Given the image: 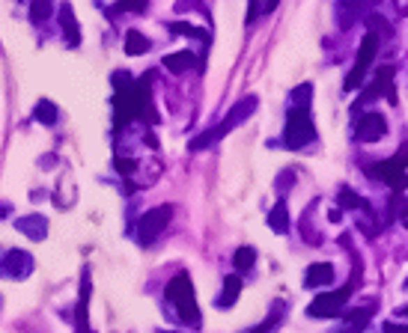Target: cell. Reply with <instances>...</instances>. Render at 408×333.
Instances as JSON below:
<instances>
[{"mask_svg":"<svg viewBox=\"0 0 408 333\" xmlns=\"http://www.w3.org/2000/svg\"><path fill=\"white\" fill-rule=\"evenodd\" d=\"M197 65V57L191 51H179V54H167L164 57V69L173 72V75H182V72H191Z\"/></svg>","mask_w":408,"mask_h":333,"instance_id":"18","label":"cell"},{"mask_svg":"<svg viewBox=\"0 0 408 333\" xmlns=\"http://www.w3.org/2000/svg\"><path fill=\"white\" fill-rule=\"evenodd\" d=\"M376 98H388L391 104L396 102V95H393V69H391V65H384V69H379V77H376V81H372V84L367 86V90L361 93V98H358L355 104H352V110H355V114H358V110H361L363 104L376 102Z\"/></svg>","mask_w":408,"mask_h":333,"instance_id":"9","label":"cell"},{"mask_svg":"<svg viewBox=\"0 0 408 333\" xmlns=\"http://www.w3.org/2000/svg\"><path fill=\"white\" fill-rule=\"evenodd\" d=\"M51 9H54L51 0H33V3H30V18L39 24V21H45L51 15Z\"/></svg>","mask_w":408,"mask_h":333,"instance_id":"24","label":"cell"},{"mask_svg":"<svg viewBox=\"0 0 408 333\" xmlns=\"http://www.w3.org/2000/svg\"><path fill=\"white\" fill-rule=\"evenodd\" d=\"M114 13H146V0H119L114 3Z\"/></svg>","mask_w":408,"mask_h":333,"instance_id":"26","label":"cell"},{"mask_svg":"<svg viewBox=\"0 0 408 333\" xmlns=\"http://www.w3.org/2000/svg\"><path fill=\"white\" fill-rule=\"evenodd\" d=\"M340 206H343V208H361V212H370V203H367V199H361L355 191H352V187H343V191H340Z\"/></svg>","mask_w":408,"mask_h":333,"instance_id":"22","label":"cell"},{"mask_svg":"<svg viewBox=\"0 0 408 333\" xmlns=\"http://www.w3.org/2000/svg\"><path fill=\"white\" fill-rule=\"evenodd\" d=\"M402 316H405V318H408V304H405V307H402Z\"/></svg>","mask_w":408,"mask_h":333,"instance_id":"33","label":"cell"},{"mask_svg":"<svg viewBox=\"0 0 408 333\" xmlns=\"http://www.w3.org/2000/svg\"><path fill=\"white\" fill-rule=\"evenodd\" d=\"M15 229H18V232H24V235L33 238V241H42V238H45V232H48V220L42 217V215L18 217V220H15Z\"/></svg>","mask_w":408,"mask_h":333,"instance_id":"15","label":"cell"},{"mask_svg":"<svg viewBox=\"0 0 408 333\" xmlns=\"http://www.w3.org/2000/svg\"><path fill=\"white\" fill-rule=\"evenodd\" d=\"M381 333H408V325H393V321H384Z\"/></svg>","mask_w":408,"mask_h":333,"instance_id":"28","label":"cell"},{"mask_svg":"<svg viewBox=\"0 0 408 333\" xmlns=\"http://www.w3.org/2000/svg\"><path fill=\"white\" fill-rule=\"evenodd\" d=\"M116 170L123 173V176H128L131 170H135V161H123V158H116Z\"/></svg>","mask_w":408,"mask_h":333,"instance_id":"29","label":"cell"},{"mask_svg":"<svg viewBox=\"0 0 408 333\" xmlns=\"http://www.w3.org/2000/svg\"><path fill=\"white\" fill-rule=\"evenodd\" d=\"M405 166H408V140L402 143V149L393 155L391 161H379V164H370L367 166V176L379 182H388L396 187V194L408 187V176H405Z\"/></svg>","mask_w":408,"mask_h":333,"instance_id":"6","label":"cell"},{"mask_svg":"<svg viewBox=\"0 0 408 333\" xmlns=\"http://www.w3.org/2000/svg\"><path fill=\"white\" fill-rule=\"evenodd\" d=\"M280 316H283V304H274V313H271L266 321H262L259 327H253L250 333H269V330H274V325L280 321Z\"/></svg>","mask_w":408,"mask_h":333,"instance_id":"25","label":"cell"},{"mask_svg":"<svg viewBox=\"0 0 408 333\" xmlns=\"http://www.w3.org/2000/svg\"><path fill=\"white\" fill-rule=\"evenodd\" d=\"M334 280V268H331L328 262H316L310 268L304 271V286L307 288H316V286H331Z\"/></svg>","mask_w":408,"mask_h":333,"instance_id":"16","label":"cell"},{"mask_svg":"<svg viewBox=\"0 0 408 333\" xmlns=\"http://www.w3.org/2000/svg\"><path fill=\"white\" fill-rule=\"evenodd\" d=\"M253 262H257V250H253V247H239V250H236L233 265H236L239 271H250Z\"/></svg>","mask_w":408,"mask_h":333,"instance_id":"23","label":"cell"},{"mask_svg":"<svg viewBox=\"0 0 408 333\" xmlns=\"http://www.w3.org/2000/svg\"><path fill=\"white\" fill-rule=\"evenodd\" d=\"M33 119L42 122V125H54V122L60 119V110L54 102H48V98H42V102L36 104V110H33Z\"/></svg>","mask_w":408,"mask_h":333,"instance_id":"20","label":"cell"},{"mask_svg":"<svg viewBox=\"0 0 408 333\" xmlns=\"http://www.w3.org/2000/svg\"><path fill=\"white\" fill-rule=\"evenodd\" d=\"M149 81H152L149 75L143 77V81H131V75L114 72V86H116V95H114L116 122H114V128L116 131H123L131 119H137L140 114L149 110Z\"/></svg>","mask_w":408,"mask_h":333,"instance_id":"1","label":"cell"},{"mask_svg":"<svg viewBox=\"0 0 408 333\" xmlns=\"http://www.w3.org/2000/svg\"><path fill=\"white\" fill-rule=\"evenodd\" d=\"M278 3H280V0H266V3H262V13H271V9H278Z\"/></svg>","mask_w":408,"mask_h":333,"instance_id":"30","label":"cell"},{"mask_svg":"<svg viewBox=\"0 0 408 333\" xmlns=\"http://www.w3.org/2000/svg\"><path fill=\"white\" fill-rule=\"evenodd\" d=\"M295 98H299V104L289 107V114H286V128H283L286 149H304L307 143L316 140V125L310 119V86L307 84L299 86Z\"/></svg>","mask_w":408,"mask_h":333,"instance_id":"2","label":"cell"},{"mask_svg":"<svg viewBox=\"0 0 408 333\" xmlns=\"http://www.w3.org/2000/svg\"><path fill=\"white\" fill-rule=\"evenodd\" d=\"M170 33H179V36H191V39H206V33L200 27H188V24H179V21H173L170 24Z\"/></svg>","mask_w":408,"mask_h":333,"instance_id":"27","label":"cell"},{"mask_svg":"<svg viewBox=\"0 0 408 333\" xmlns=\"http://www.w3.org/2000/svg\"><path fill=\"white\" fill-rule=\"evenodd\" d=\"M388 134V119L381 114H363L358 122H355V137L361 143H376Z\"/></svg>","mask_w":408,"mask_h":333,"instance_id":"11","label":"cell"},{"mask_svg":"<svg viewBox=\"0 0 408 333\" xmlns=\"http://www.w3.org/2000/svg\"><path fill=\"white\" fill-rule=\"evenodd\" d=\"M400 217H402V226H405V229H408V203H405V206H402V215H400Z\"/></svg>","mask_w":408,"mask_h":333,"instance_id":"31","label":"cell"},{"mask_svg":"<svg viewBox=\"0 0 408 333\" xmlns=\"http://www.w3.org/2000/svg\"><path fill=\"white\" fill-rule=\"evenodd\" d=\"M376 3H379V0H340V3H337L340 27H352L363 13H370Z\"/></svg>","mask_w":408,"mask_h":333,"instance_id":"12","label":"cell"},{"mask_svg":"<svg viewBox=\"0 0 408 333\" xmlns=\"http://www.w3.org/2000/svg\"><path fill=\"white\" fill-rule=\"evenodd\" d=\"M6 217V206H0V220H3Z\"/></svg>","mask_w":408,"mask_h":333,"instance_id":"32","label":"cell"},{"mask_svg":"<svg viewBox=\"0 0 408 333\" xmlns=\"http://www.w3.org/2000/svg\"><path fill=\"white\" fill-rule=\"evenodd\" d=\"M239 295H241V277H239V274H229L227 280H224V292L218 295L215 304H218L220 309H229V307L239 301Z\"/></svg>","mask_w":408,"mask_h":333,"instance_id":"17","label":"cell"},{"mask_svg":"<svg viewBox=\"0 0 408 333\" xmlns=\"http://www.w3.org/2000/svg\"><path fill=\"white\" fill-rule=\"evenodd\" d=\"M376 54H379V36H376V30H370L367 36H363L361 48H358V60H355V65H352V72L346 77V93H352L363 81V75H367L370 63L376 60Z\"/></svg>","mask_w":408,"mask_h":333,"instance_id":"7","label":"cell"},{"mask_svg":"<svg viewBox=\"0 0 408 333\" xmlns=\"http://www.w3.org/2000/svg\"><path fill=\"white\" fill-rule=\"evenodd\" d=\"M90 292H93V286H90V271L84 268V274H81V297H78V307H75V318H78V333H93L90 325H86V304H90Z\"/></svg>","mask_w":408,"mask_h":333,"instance_id":"13","label":"cell"},{"mask_svg":"<svg viewBox=\"0 0 408 333\" xmlns=\"http://www.w3.org/2000/svg\"><path fill=\"white\" fill-rule=\"evenodd\" d=\"M405 286H408V283H405Z\"/></svg>","mask_w":408,"mask_h":333,"instance_id":"34","label":"cell"},{"mask_svg":"<svg viewBox=\"0 0 408 333\" xmlns=\"http://www.w3.org/2000/svg\"><path fill=\"white\" fill-rule=\"evenodd\" d=\"M257 95H248V98H241V102H236L233 104V110L224 116V122H218L215 128H209V131H203V134H197L191 143H188V149L191 152H203V149H209V146H215V143L220 140V137H227L233 128H239L241 122H245L253 110H257Z\"/></svg>","mask_w":408,"mask_h":333,"instance_id":"3","label":"cell"},{"mask_svg":"<svg viewBox=\"0 0 408 333\" xmlns=\"http://www.w3.org/2000/svg\"><path fill=\"white\" fill-rule=\"evenodd\" d=\"M170 217H173V206L149 208V212L137 220V241L140 244H152L164 232V226L170 224Z\"/></svg>","mask_w":408,"mask_h":333,"instance_id":"8","label":"cell"},{"mask_svg":"<svg viewBox=\"0 0 408 333\" xmlns=\"http://www.w3.org/2000/svg\"><path fill=\"white\" fill-rule=\"evenodd\" d=\"M269 226H271L274 232H280V235H283V232H289V215H286V203H283V199L271 208V215H269Z\"/></svg>","mask_w":408,"mask_h":333,"instance_id":"21","label":"cell"},{"mask_svg":"<svg viewBox=\"0 0 408 333\" xmlns=\"http://www.w3.org/2000/svg\"><path fill=\"white\" fill-rule=\"evenodd\" d=\"M164 297L173 304L176 316H179V321H185L188 327H200V307H197V295H194V286H191V277L188 274H176L173 280L167 283V288H164Z\"/></svg>","mask_w":408,"mask_h":333,"instance_id":"4","label":"cell"},{"mask_svg":"<svg viewBox=\"0 0 408 333\" xmlns=\"http://www.w3.org/2000/svg\"><path fill=\"white\" fill-rule=\"evenodd\" d=\"M33 274V256L27 250H6L0 259V277L6 280H24Z\"/></svg>","mask_w":408,"mask_h":333,"instance_id":"10","label":"cell"},{"mask_svg":"<svg viewBox=\"0 0 408 333\" xmlns=\"http://www.w3.org/2000/svg\"><path fill=\"white\" fill-rule=\"evenodd\" d=\"M358 277H361V271L352 274V280H349L343 288H334V292L316 295L313 301H310V307H307V316H310V318H337V316L346 309V301L352 297V292H355Z\"/></svg>","mask_w":408,"mask_h":333,"instance_id":"5","label":"cell"},{"mask_svg":"<svg viewBox=\"0 0 408 333\" xmlns=\"http://www.w3.org/2000/svg\"><path fill=\"white\" fill-rule=\"evenodd\" d=\"M60 24H63V36H66V45L78 48L81 45V30H78V21H75V9L69 3L60 6Z\"/></svg>","mask_w":408,"mask_h":333,"instance_id":"14","label":"cell"},{"mask_svg":"<svg viewBox=\"0 0 408 333\" xmlns=\"http://www.w3.org/2000/svg\"><path fill=\"white\" fill-rule=\"evenodd\" d=\"M149 48H152V42L143 36V33H137V30L126 33V54L128 57H140V54H146Z\"/></svg>","mask_w":408,"mask_h":333,"instance_id":"19","label":"cell"}]
</instances>
